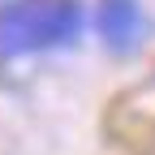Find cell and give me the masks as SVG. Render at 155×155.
Returning <instances> with one entry per match:
<instances>
[{
    "mask_svg": "<svg viewBox=\"0 0 155 155\" xmlns=\"http://www.w3.org/2000/svg\"><path fill=\"white\" fill-rule=\"evenodd\" d=\"M95 26H99L108 48L134 52L138 39H142V30H147V13H142L138 0H104L99 13H95Z\"/></svg>",
    "mask_w": 155,
    "mask_h": 155,
    "instance_id": "cell-2",
    "label": "cell"
},
{
    "mask_svg": "<svg viewBox=\"0 0 155 155\" xmlns=\"http://www.w3.org/2000/svg\"><path fill=\"white\" fill-rule=\"evenodd\" d=\"M86 13L78 0H9L0 5V56H39L78 43Z\"/></svg>",
    "mask_w": 155,
    "mask_h": 155,
    "instance_id": "cell-1",
    "label": "cell"
}]
</instances>
